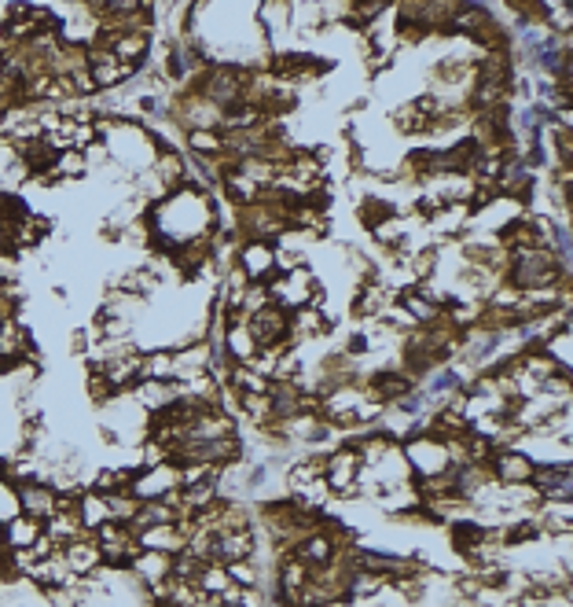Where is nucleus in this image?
<instances>
[{"label": "nucleus", "mask_w": 573, "mask_h": 607, "mask_svg": "<svg viewBox=\"0 0 573 607\" xmlns=\"http://www.w3.org/2000/svg\"><path fill=\"white\" fill-rule=\"evenodd\" d=\"M265 287H269L272 306H280L287 313L305 310V306H320V298H324V287H320V280L313 276L309 265L291 269V273H276Z\"/></svg>", "instance_id": "1"}, {"label": "nucleus", "mask_w": 573, "mask_h": 607, "mask_svg": "<svg viewBox=\"0 0 573 607\" xmlns=\"http://www.w3.org/2000/svg\"><path fill=\"white\" fill-rule=\"evenodd\" d=\"M360 453L353 446H342L335 449V453H327L324 457V482L327 490H331V497H338V501H353V497H360Z\"/></svg>", "instance_id": "2"}, {"label": "nucleus", "mask_w": 573, "mask_h": 607, "mask_svg": "<svg viewBox=\"0 0 573 607\" xmlns=\"http://www.w3.org/2000/svg\"><path fill=\"white\" fill-rule=\"evenodd\" d=\"M169 118L184 126L188 133H221V122H225V111L214 104V100H206L199 92H184L177 104L169 107Z\"/></svg>", "instance_id": "3"}, {"label": "nucleus", "mask_w": 573, "mask_h": 607, "mask_svg": "<svg viewBox=\"0 0 573 607\" xmlns=\"http://www.w3.org/2000/svg\"><path fill=\"white\" fill-rule=\"evenodd\" d=\"M232 265L247 276L250 284H269L272 276H276V243H261V240L239 243L236 262Z\"/></svg>", "instance_id": "4"}, {"label": "nucleus", "mask_w": 573, "mask_h": 607, "mask_svg": "<svg viewBox=\"0 0 573 607\" xmlns=\"http://www.w3.org/2000/svg\"><path fill=\"white\" fill-rule=\"evenodd\" d=\"M85 59H89V78L96 85V92H111L125 81H133L136 70L125 67L122 59L114 56L111 48H85Z\"/></svg>", "instance_id": "5"}, {"label": "nucleus", "mask_w": 573, "mask_h": 607, "mask_svg": "<svg viewBox=\"0 0 573 607\" xmlns=\"http://www.w3.org/2000/svg\"><path fill=\"white\" fill-rule=\"evenodd\" d=\"M180 490V475H177V464H158V468H136L133 475V493L136 501H162L169 493Z\"/></svg>", "instance_id": "6"}, {"label": "nucleus", "mask_w": 573, "mask_h": 607, "mask_svg": "<svg viewBox=\"0 0 573 607\" xmlns=\"http://www.w3.org/2000/svg\"><path fill=\"white\" fill-rule=\"evenodd\" d=\"M34 357H37L34 354V335H30V328H26L19 317L0 324V365L15 368V365L34 361Z\"/></svg>", "instance_id": "7"}, {"label": "nucleus", "mask_w": 573, "mask_h": 607, "mask_svg": "<svg viewBox=\"0 0 573 607\" xmlns=\"http://www.w3.org/2000/svg\"><path fill=\"white\" fill-rule=\"evenodd\" d=\"M489 468H493V479L500 486H526L533 479V460L529 453H518V449H496L493 460H489Z\"/></svg>", "instance_id": "8"}, {"label": "nucleus", "mask_w": 573, "mask_h": 607, "mask_svg": "<svg viewBox=\"0 0 573 607\" xmlns=\"http://www.w3.org/2000/svg\"><path fill=\"white\" fill-rule=\"evenodd\" d=\"M59 556H63V563H67V571L74 574V578H89L92 571L103 567L100 545H96L92 534H81V538L67 541V545L59 549Z\"/></svg>", "instance_id": "9"}, {"label": "nucleus", "mask_w": 573, "mask_h": 607, "mask_svg": "<svg viewBox=\"0 0 573 607\" xmlns=\"http://www.w3.org/2000/svg\"><path fill=\"white\" fill-rule=\"evenodd\" d=\"M15 493H19V516L41 519V523L56 516V490L48 482H19Z\"/></svg>", "instance_id": "10"}, {"label": "nucleus", "mask_w": 573, "mask_h": 607, "mask_svg": "<svg viewBox=\"0 0 573 607\" xmlns=\"http://www.w3.org/2000/svg\"><path fill=\"white\" fill-rule=\"evenodd\" d=\"M287 328H291V313L280 310V306H272V302L247 321V332L254 335V343L258 346H269V343L287 339Z\"/></svg>", "instance_id": "11"}, {"label": "nucleus", "mask_w": 573, "mask_h": 607, "mask_svg": "<svg viewBox=\"0 0 573 607\" xmlns=\"http://www.w3.org/2000/svg\"><path fill=\"white\" fill-rule=\"evenodd\" d=\"M133 401L144 409L147 416L151 413H162L166 405H173V401H180V387L173 383V379H140L133 390Z\"/></svg>", "instance_id": "12"}, {"label": "nucleus", "mask_w": 573, "mask_h": 607, "mask_svg": "<svg viewBox=\"0 0 573 607\" xmlns=\"http://www.w3.org/2000/svg\"><path fill=\"white\" fill-rule=\"evenodd\" d=\"M184 545H188V534H184L177 523L136 530V549H144V552H166V556H180V552H184Z\"/></svg>", "instance_id": "13"}, {"label": "nucleus", "mask_w": 573, "mask_h": 607, "mask_svg": "<svg viewBox=\"0 0 573 607\" xmlns=\"http://www.w3.org/2000/svg\"><path fill=\"white\" fill-rule=\"evenodd\" d=\"M254 549H258V538H254V527L250 530H221L214 545V563H236V560H254Z\"/></svg>", "instance_id": "14"}, {"label": "nucleus", "mask_w": 573, "mask_h": 607, "mask_svg": "<svg viewBox=\"0 0 573 607\" xmlns=\"http://www.w3.org/2000/svg\"><path fill=\"white\" fill-rule=\"evenodd\" d=\"M331 328V317H327L320 306H305V310L291 313V328H287V339L291 346L305 343V339H320V335Z\"/></svg>", "instance_id": "15"}, {"label": "nucleus", "mask_w": 573, "mask_h": 607, "mask_svg": "<svg viewBox=\"0 0 573 607\" xmlns=\"http://www.w3.org/2000/svg\"><path fill=\"white\" fill-rule=\"evenodd\" d=\"M41 534H45V523H41V519L15 516V519L4 523V549L8 552H30Z\"/></svg>", "instance_id": "16"}, {"label": "nucleus", "mask_w": 573, "mask_h": 607, "mask_svg": "<svg viewBox=\"0 0 573 607\" xmlns=\"http://www.w3.org/2000/svg\"><path fill=\"white\" fill-rule=\"evenodd\" d=\"M111 52L122 59L125 67L140 70V67H144L147 52H151V30H125V34L114 37Z\"/></svg>", "instance_id": "17"}, {"label": "nucleus", "mask_w": 573, "mask_h": 607, "mask_svg": "<svg viewBox=\"0 0 573 607\" xmlns=\"http://www.w3.org/2000/svg\"><path fill=\"white\" fill-rule=\"evenodd\" d=\"M78 519H81V527H85V534H96L103 523H114L111 508H107V497H100V493H92V490H81Z\"/></svg>", "instance_id": "18"}, {"label": "nucleus", "mask_w": 573, "mask_h": 607, "mask_svg": "<svg viewBox=\"0 0 573 607\" xmlns=\"http://www.w3.org/2000/svg\"><path fill=\"white\" fill-rule=\"evenodd\" d=\"M485 538H489V530H485L478 519H452L449 523V541L460 556H471Z\"/></svg>", "instance_id": "19"}, {"label": "nucleus", "mask_w": 573, "mask_h": 607, "mask_svg": "<svg viewBox=\"0 0 573 607\" xmlns=\"http://www.w3.org/2000/svg\"><path fill=\"white\" fill-rule=\"evenodd\" d=\"M221 350H225V357L232 365H250V361L258 357V343H254V335L247 332V324H243V328H225Z\"/></svg>", "instance_id": "20"}, {"label": "nucleus", "mask_w": 573, "mask_h": 607, "mask_svg": "<svg viewBox=\"0 0 573 607\" xmlns=\"http://www.w3.org/2000/svg\"><path fill=\"white\" fill-rule=\"evenodd\" d=\"M430 229L438 232V236H460L467 225H471V210H467V203H449V207H441L430 214Z\"/></svg>", "instance_id": "21"}, {"label": "nucleus", "mask_w": 573, "mask_h": 607, "mask_svg": "<svg viewBox=\"0 0 573 607\" xmlns=\"http://www.w3.org/2000/svg\"><path fill=\"white\" fill-rule=\"evenodd\" d=\"M89 159H85V151H59L56 162H52V173H48V181H81L85 173H89Z\"/></svg>", "instance_id": "22"}, {"label": "nucleus", "mask_w": 573, "mask_h": 607, "mask_svg": "<svg viewBox=\"0 0 573 607\" xmlns=\"http://www.w3.org/2000/svg\"><path fill=\"white\" fill-rule=\"evenodd\" d=\"M324 479V457H309V460H298V464H291L287 468V490H291V497H298V493L309 486V482Z\"/></svg>", "instance_id": "23"}, {"label": "nucleus", "mask_w": 573, "mask_h": 607, "mask_svg": "<svg viewBox=\"0 0 573 607\" xmlns=\"http://www.w3.org/2000/svg\"><path fill=\"white\" fill-rule=\"evenodd\" d=\"M140 379H173V350H144Z\"/></svg>", "instance_id": "24"}, {"label": "nucleus", "mask_w": 573, "mask_h": 607, "mask_svg": "<svg viewBox=\"0 0 573 607\" xmlns=\"http://www.w3.org/2000/svg\"><path fill=\"white\" fill-rule=\"evenodd\" d=\"M184 144L191 148V155H199L203 162H210V159H217V155H225V137L221 133H188L184 137Z\"/></svg>", "instance_id": "25"}, {"label": "nucleus", "mask_w": 573, "mask_h": 607, "mask_svg": "<svg viewBox=\"0 0 573 607\" xmlns=\"http://www.w3.org/2000/svg\"><path fill=\"white\" fill-rule=\"evenodd\" d=\"M540 23L548 26V34H566L573 30V8L570 4H540Z\"/></svg>", "instance_id": "26"}, {"label": "nucleus", "mask_w": 573, "mask_h": 607, "mask_svg": "<svg viewBox=\"0 0 573 607\" xmlns=\"http://www.w3.org/2000/svg\"><path fill=\"white\" fill-rule=\"evenodd\" d=\"M394 126L401 129V133H408V137H416V133H427V129H434V122H430V118L423 115L416 104H401L394 111Z\"/></svg>", "instance_id": "27"}, {"label": "nucleus", "mask_w": 573, "mask_h": 607, "mask_svg": "<svg viewBox=\"0 0 573 607\" xmlns=\"http://www.w3.org/2000/svg\"><path fill=\"white\" fill-rule=\"evenodd\" d=\"M360 225H368V229H375V225H382L386 218H394V207L386 203V199H379V195H364L360 199Z\"/></svg>", "instance_id": "28"}, {"label": "nucleus", "mask_w": 573, "mask_h": 607, "mask_svg": "<svg viewBox=\"0 0 573 607\" xmlns=\"http://www.w3.org/2000/svg\"><path fill=\"white\" fill-rule=\"evenodd\" d=\"M291 4H261V26L269 30L272 37H280L291 30Z\"/></svg>", "instance_id": "29"}, {"label": "nucleus", "mask_w": 573, "mask_h": 607, "mask_svg": "<svg viewBox=\"0 0 573 607\" xmlns=\"http://www.w3.org/2000/svg\"><path fill=\"white\" fill-rule=\"evenodd\" d=\"M405 232H408V225L394 214V218H386L382 225H375V229H371V236H375L382 247H394V251H401V243H405Z\"/></svg>", "instance_id": "30"}, {"label": "nucleus", "mask_w": 573, "mask_h": 607, "mask_svg": "<svg viewBox=\"0 0 573 607\" xmlns=\"http://www.w3.org/2000/svg\"><path fill=\"white\" fill-rule=\"evenodd\" d=\"M228 578H232V585H239V589H258L261 585V571L254 560H236V563H225Z\"/></svg>", "instance_id": "31"}, {"label": "nucleus", "mask_w": 573, "mask_h": 607, "mask_svg": "<svg viewBox=\"0 0 573 607\" xmlns=\"http://www.w3.org/2000/svg\"><path fill=\"white\" fill-rule=\"evenodd\" d=\"M15 516H19V493H15V482L0 475V527Z\"/></svg>", "instance_id": "32"}, {"label": "nucleus", "mask_w": 573, "mask_h": 607, "mask_svg": "<svg viewBox=\"0 0 573 607\" xmlns=\"http://www.w3.org/2000/svg\"><path fill=\"white\" fill-rule=\"evenodd\" d=\"M408 269H412V276H419V280H427L434 269H438V251L434 247H427V251H419L416 258H408Z\"/></svg>", "instance_id": "33"}, {"label": "nucleus", "mask_w": 573, "mask_h": 607, "mask_svg": "<svg viewBox=\"0 0 573 607\" xmlns=\"http://www.w3.org/2000/svg\"><path fill=\"white\" fill-rule=\"evenodd\" d=\"M324 607H360V604H353V600H335V604H324Z\"/></svg>", "instance_id": "34"}, {"label": "nucleus", "mask_w": 573, "mask_h": 607, "mask_svg": "<svg viewBox=\"0 0 573 607\" xmlns=\"http://www.w3.org/2000/svg\"><path fill=\"white\" fill-rule=\"evenodd\" d=\"M0 552H4V527H0Z\"/></svg>", "instance_id": "35"}]
</instances>
